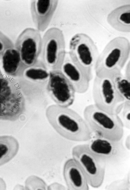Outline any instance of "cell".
I'll list each match as a JSON object with an SVG mask.
<instances>
[{"instance_id": "1", "label": "cell", "mask_w": 130, "mask_h": 190, "mask_svg": "<svg viewBox=\"0 0 130 190\" xmlns=\"http://www.w3.org/2000/svg\"><path fill=\"white\" fill-rule=\"evenodd\" d=\"M45 114L52 127L64 138L78 142L92 138L93 133L84 118L68 107L51 105L46 108Z\"/></svg>"}, {"instance_id": "2", "label": "cell", "mask_w": 130, "mask_h": 190, "mask_svg": "<svg viewBox=\"0 0 130 190\" xmlns=\"http://www.w3.org/2000/svg\"><path fill=\"white\" fill-rule=\"evenodd\" d=\"M130 52L127 39L119 36L112 39L99 54L94 69L96 75L112 77L121 72Z\"/></svg>"}, {"instance_id": "3", "label": "cell", "mask_w": 130, "mask_h": 190, "mask_svg": "<svg viewBox=\"0 0 130 190\" xmlns=\"http://www.w3.org/2000/svg\"><path fill=\"white\" fill-rule=\"evenodd\" d=\"M83 115L91 130L97 136L114 141L121 140L124 127L116 114L105 111L94 104L85 108Z\"/></svg>"}, {"instance_id": "4", "label": "cell", "mask_w": 130, "mask_h": 190, "mask_svg": "<svg viewBox=\"0 0 130 190\" xmlns=\"http://www.w3.org/2000/svg\"><path fill=\"white\" fill-rule=\"evenodd\" d=\"M73 159L84 173L89 185L98 188L104 181L106 163L94 154L88 144L74 147L72 151Z\"/></svg>"}, {"instance_id": "5", "label": "cell", "mask_w": 130, "mask_h": 190, "mask_svg": "<svg viewBox=\"0 0 130 190\" xmlns=\"http://www.w3.org/2000/svg\"><path fill=\"white\" fill-rule=\"evenodd\" d=\"M68 54L92 79L99 53L91 38L83 33L75 34L70 41Z\"/></svg>"}, {"instance_id": "6", "label": "cell", "mask_w": 130, "mask_h": 190, "mask_svg": "<svg viewBox=\"0 0 130 190\" xmlns=\"http://www.w3.org/2000/svg\"><path fill=\"white\" fill-rule=\"evenodd\" d=\"M66 55L62 31L55 27L47 30L42 37L41 60L51 71L59 70Z\"/></svg>"}, {"instance_id": "7", "label": "cell", "mask_w": 130, "mask_h": 190, "mask_svg": "<svg viewBox=\"0 0 130 190\" xmlns=\"http://www.w3.org/2000/svg\"><path fill=\"white\" fill-rule=\"evenodd\" d=\"M92 94L94 104L112 114H116L125 102L117 92L111 77L96 75Z\"/></svg>"}, {"instance_id": "8", "label": "cell", "mask_w": 130, "mask_h": 190, "mask_svg": "<svg viewBox=\"0 0 130 190\" xmlns=\"http://www.w3.org/2000/svg\"><path fill=\"white\" fill-rule=\"evenodd\" d=\"M42 40L40 32L36 28L31 27L25 29L18 36L15 48L25 67L32 65L39 60Z\"/></svg>"}, {"instance_id": "9", "label": "cell", "mask_w": 130, "mask_h": 190, "mask_svg": "<svg viewBox=\"0 0 130 190\" xmlns=\"http://www.w3.org/2000/svg\"><path fill=\"white\" fill-rule=\"evenodd\" d=\"M21 108L18 89L8 79L0 77V120L15 121Z\"/></svg>"}, {"instance_id": "10", "label": "cell", "mask_w": 130, "mask_h": 190, "mask_svg": "<svg viewBox=\"0 0 130 190\" xmlns=\"http://www.w3.org/2000/svg\"><path fill=\"white\" fill-rule=\"evenodd\" d=\"M46 87L49 95L56 105L68 107L73 103L76 92L59 70L51 71Z\"/></svg>"}, {"instance_id": "11", "label": "cell", "mask_w": 130, "mask_h": 190, "mask_svg": "<svg viewBox=\"0 0 130 190\" xmlns=\"http://www.w3.org/2000/svg\"><path fill=\"white\" fill-rule=\"evenodd\" d=\"M88 144L91 151L106 163L118 160L125 151L121 140H112L97 136Z\"/></svg>"}, {"instance_id": "12", "label": "cell", "mask_w": 130, "mask_h": 190, "mask_svg": "<svg viewBox=\"0 0 130 190\" xmlns=\"http://www.w3.org/2000/svg\"><path fill=\"white\" fill-rule=\"evenodd\" d=\"M72 85L76 93L88 90L91 79L69 55L66 56L59 70Z\"/></svg>"}, {"instance_id": "13", "label": "cell", "mask_w": 130, "mask_h": 190, "mask_svg": "<svg viewBox=\"0 0 130 190\" xmlns=\"http://www.w3.org/2000/svg\"><path fill=\"white\" fill-rule=\"evenodd\" d=\"M57 0H33L30 3L31 18L36 28L40 32L47 28L58 4Z\"/></svg>"}, {"instance_id": "14", "label": "cell", "mask_w": 130, "mask_h": 190, "mask_svg": "<svg viewBox=\"0 0 130 190\" xmlns=\"http://www.w3.org/2000/svg\"><path fill=\"white\" fill-rule=\"evenodd\" d=\"M63 174L68 189L72 190H88L89 184L80 167L73 158L65 163Z\"/></svg>"}, {"instance_id": "15", "label": "cell", "mask_w": 130, "mask_h": 190, "mask_svg": "<svg viewBox=\"0 0 130 190\" xmlns=\"http://www.w3.org/2000/svg\"><path fill=\"white\" fill-rule=\"evenodd\" d=\"M107 21L113 28L119 32L130 31V5L119 6L112 10L108 15Z\"/></svg>"}, {"instance_id": "16", "label": "cell", "mask_w": 130, "mask_h": 190, "mask_svg": "<svg viewBox=\"0 0 130 190\" xmlns=\"http://www.w3.org/2000/svg\"><path fill=\"white\" fill-rule=\"evenodd\" d=\"M2 58L3 69L7 75L13 76L22 75L25 67L18 51L15 48L7 50Z\"/></svg>"}, {"instance_id": "17", "label": "cell", "mask_w": 130, "mask_h": 190, "mask_svg": "<svg viewBox=\"0 0 130 190\" xmlns=\"http://www.w3.org/2000/svg\"><path fill=\"white\" fill-rule=\"evenodd\" d=\"M51 71L41 60L25 67L22 75L34 84L46 85Z\"/></svg>"}, {"instance_id": "18", "label": "cell", "mask_w": 130, "mask_h": 190, "mask_svg": "<svg viewBox=\"0 0 130 190\" xmlns=\"http://www.w3.org/2000/svg\"><path fill=\"white\" fill-rule=\"evenodd\" d=\"M19 148L18 141L14 137L0 136V166L12 159L17 154Z\"/></svg>"}, {"instance_id": "19", "label": "cell", "mask_w": 130, "mask_h": 190, "mask_svg": "<svg viewBox=\"0 0 130 190\" xmlns=\"http://www.w3.org/2000/svg\"><path fill=\"white\" fill-rule=\"evenodd\" d=\"M118 94L124 101L130 102V78L121 72L112 77Z\"/></svg>"}, {"instance_id": "20", "label": "cell", "mask_w": 130, "mask_h": 190, "mask_svg": "<svg viewBox=\"0 0 130 190\" xmlns=\"http://www.w3.org/2000/svg\"><path fill=\"white\" fill-rule=\"evenodd\" d=\"M47 187L43 180L35 176L28 177L25 183V188L27 190H45Z\"/></svg>"}, {"instance_id": "21", "label": "cell", "mask_w": 130, "mask_h": 190, "mask_svg": "<svg viewBox=\"0 0 130 190\" xmlns=\"http://www.w3.org/2000/svg\"><path fill=\"white\" fill-rule=\"evenodd\" d=\"M130 102L125 101L116 114L124 127L129 129L130 127Z\"/></svg>"}, {"instance_id": "22", "label": "cell", "mask_w": 130, "mask_h": 190, "mask_svg": "<svg viewBox=\"0 0 130 190\" xmlns=\"http://www.w3.org/2000/svg\"><path fill=\"white\" fill-rule=\"evenodd\" d=\"M129 174L123 179L115 181L106 186L108 190H129L130 186Z\"/></svg>"}, {"instance_id": "23", "label": "cell", "mask_w": 130, "mask_h": 190, "mask_svg": "<svg viewBox=\"0 0 130 190\" xmlns=\"http://www.w3.org/2000/svg\"><path fill=\"white\" fill-rule=\"evenodd\" d=\"M14 47L13 44L10 40L0 31V59L7 50Z\"/></svg>"}, {"instance_id": "24", "label": "cell", "mask_w": 130, "mask_h": 190, "mask_svg": "<svg viewBox=\"0 0 130 190\" xmlns=\"http://www.w3.org/2000/svg\"><path fill=\"white\" fill-rule=\"evenodd\" d=\"M65 187L63 185L57 183L51 184L47 187V189L49 190L64 189Z\"/></svg>"}, {"instance_id": "25", "label": "cell", "mask_w": 130, "mask_h": 190, "mask_svg": "<svg viewBox=\"0 0 130 190\" xmlns=\"http://www.w3.org/2000/svg\"><path fill=\"white\" fill-rule=\"evenodd\" d=\"M6 184L4 180L0 177V190H4L6 189Z\"/></svg>"}, {"instance_id": "26", "label": "cell", "mask_w": 130, "mask_h": 190, "mask_svg": "<svg viewBox=\"0 0 130 190\" xmlns=\"http://www.w3.org/2000/svg\"><path fill=\"white\" fill-rule=\"evenodd\" d=\"M130 63L128 64L126 68L125 73V75L127 77L130 78Z\"/></svg>"}, {"instance_id": "27", "label": "cell", "mask_w": 130, "mask_h": 190, "mask_svg": "<svg viewBox=\"0 0 130 190\" xmlns=\"http://www.w3.org/2000/svg\"><path fill=\"white\" fill-rule=\"evenodd\" d=\"M2 76V74H1V72L0 71V77H1V76Z\"/></svg>"}]
</instances>
